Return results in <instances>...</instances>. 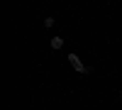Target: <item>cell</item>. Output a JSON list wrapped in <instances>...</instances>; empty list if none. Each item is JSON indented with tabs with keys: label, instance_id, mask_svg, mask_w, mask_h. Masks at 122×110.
Wrapping results in <instances>:
<instances>
[{
	"label": "cell",
	"instance_id": "cell-2",
	"mask_svg": "<svg viewBox=\"0 0 122 110\" xmlns=\"http://www.w3.org/2000/svg\"><path fill=\"white\" fill-rule=\"evenodd\" d=\"M64 47V37H51V49H61Z\"/></svg>",
	"mask_w": 122,
	"mask_h": 110
},
{
	"label": "cell",
	"instance_id": "cell-3",
	"mask_svg": "<svg viewBox=\"0 0 122 110\" xmlns=\"http://www.w3.org/2000/svg\"><path fill=\"white\" fill-rule=\"evenodd\" d=\"M56 25V17H44V27H54Z\"/></svg>",
	"mask_w": 122,
	"mask_h": 110
},
{
	"label": "cell",
	"instance_id": "cell-1",
	"mask_svg": "<svg viewBox=\"0 0 122 110\" xmlns=\"http://www.w3.org/2000/svg\"><path fill=\"white\" fill-rule=\"evenodd\" d=\"M68 64L73 66V68H76L78 73H88V66H86L83 61H81V59H78L76 54H68Z\"/></svg>",
	"mask_w": 122,
	"mask_h": 110
}]
</instances>
